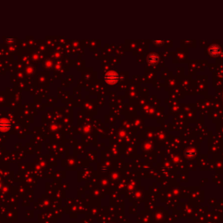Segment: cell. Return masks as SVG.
Segmentation results:
<instances>
[{"mask_svg": "<svg viewBox=\"0 0 223 223\" xmlns=\"http://www.w3.org/2000/svg\"><path fill=\"white\" fill-rule=\"evenodd\" d=\"M10 127L9 123L7 120H1L0 121V131H6Z\"/></svg>", "mask_w": 223, "mask_h": 223, "instance_id": "7a4b0ae2", "label": "cell"}, {"mask_svg": "<svg viewBox=\"0 0 223 223\" xmlns=\"http://www.w3.org/2000/svg\"><path fill=\"white\" fill-rule=\"evenodd\" d=\"M118 79H119L118 75L113 72H110L105 76V81L109 83V84H115V83H117Z\"/></svg>", "mask_w": 223, "mask_h": 223, "instance_id": "6da1fadb", "label": "cell"}]
</instances>
